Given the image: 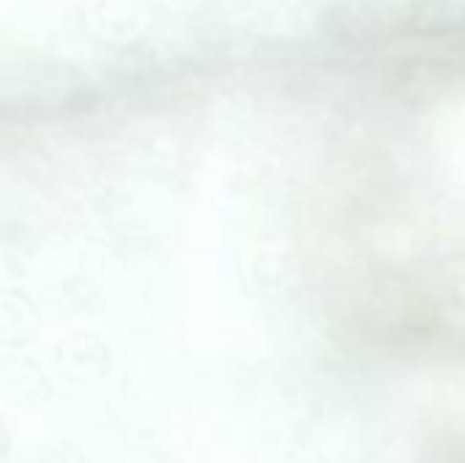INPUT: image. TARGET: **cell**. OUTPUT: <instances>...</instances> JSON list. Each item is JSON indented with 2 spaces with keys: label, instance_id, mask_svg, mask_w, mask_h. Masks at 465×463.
I'll list each match as a JSON object with an SVG mask.
<instances>
[{
  "label": "cell",
  "instance_id": "1",
  "mask_svg": "<svg viewBox=\"0 0 465 463\" xmlns=\"http://www.w3.org/2000/svg\"><path fill=\"white\" fill-rule=\"evenodd\" d=\"M38 463H84V456L71 442H52V445L41 448Z\"/></svg>",
  "mask_w": 465,
  "mask_h": 463
}]
</instances>
